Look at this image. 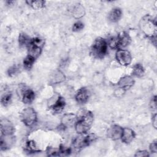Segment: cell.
Here are the masks:
<instances>
[{
  "label": "cell",
  "instance_id": "9",
  "mask_svg": "<svg viewBox=\"0 0 157 157\" xmlns=\"http://www.w3.org/2000/svg\"><path fill=\"white\" fill-rule=\"evenodd\" d=\"M0 128L1 135H11L15 131V128L12 123L6 118L1 120Z\"/></svg>",
  "mask_w": 157,
  "mask_h": 157
},
{
  "label": "cell",
  "instance_id": "28",
  "mask_svg": "<svg viewBox=\"0 0 157 157\" xmlns=\"http://www.w3.org/2000/svg\"><path fill=\"white\" fill-rule=\"evenodd\" d=\"M44 44H45L44 39H43L40 37H38L31 39V40L30 42V44H32L33 45L37 46L40 48H42L43 46L44 45Z\"/></svg>",
  "mask_w": 157,
  "mask_h": 157
},
{
  "label": "cell",
  "instance_id": "36",
  "mask_svg": "<svg viewBox=\"0 0 157 157\" xmlns=\"http://www.w3.org/2000/svg\"><path fill=\"white\" fill-rule=\"evenodd\" d=\"M152 124L155 128H156V113H155L152 117Z\"/></svg>",
  "mask_w": 157,
  "mask_h": 157
},
{
  "label": "cell",
  "instance_id": "33",
  "mask_svg": "<svg viewBox=\"0 0 157 157\" xmlns=\"http://www.w3.org/2000/svg\"><path fill=\"white\" fill-rule=\"evenodd\" d=\"M149 148L151 153H157V141L156 140H155L150 144Z\"/></svg>",
  "mask_w": 157,
  "mask_h": 157
},
{
  "label": "cell",
  "instance_id": "7",
  "mask_svg": "<svg viewBox=\"0 0 157 157\" xmlns=\"http://www.w3.org/2000/svg\"><path fill=\"white\" fill-rule=\"evenodd\" d=\"M15 142V137L11 135H1L0 138V148L1 151L9 149L12 147Z\"/></svg>",
  "mask_w": 157,
  "mask_h": 157
},
{
  "label": "cell",
  "instance_id": "5",
  "mask_svg": "<svg viewBox=\"0 0 157 157\" xmlns=\"http://www.w3.org/2000/svg\"><path fill=\"white\" fill-rule=\"evenodd\" d=\"M21 121L28 127L33 126L37 121V114L31 107H27L22 110L20 114Z\"/></svg>",
  "mask_w": 157,
  "mask_h": 157
},
{
  "label": "cell",
  "instance_id": "22",
  "mask_svg": "<svg viewBox=\"0 0 157 157\" xmlns=\"http://www.w3.org/2000/svg\"><path fill=\"white\" fill-rule=\"evenodd\" d=\"M132 74L136 77H141L144 75L145 70L144 66L141 64H136L133 66L132 68Z\"/></svg>",
  "mask_w": 157,
  "mask_h": 157
},
{
  "label": "cell",
  "instance_id": "10",
  "mask_svg": "<svg viewBox=\"0 0 157 157\" xmlns=\"http://www.w3.org/2000/svg\"><path fill=\"white\" fill-rule=\"evenodd\" d=\"M123 132V128L117 124L111 126L107 130V136L112 140H118L121 139Z\"/></svg>",
  "mask_w": 157,
  "mask_h": 157
},
{
  "label": "cell",
  "instance_id": "17",
  "mask_svg": "<svg viewBox=\"0 0 157 157\" xmlns=\"http://www.w3.org/2000/svg\"><path fill=\"white\" fill-rule=\"evenodd\" d=\"M22 93V101L24 104H29L33 102L35 98V94L32 90L25 89Z\"/></svg>",
  "mask_w": 157,
  "mask_h": 157
},
{
  "label": "cell",
  "instance_id": "21",
  "mask_svg": "<svg viewBox=\"0 0 157 157\" xmlns=\"http://www.w3.org/2000/svg\"><path fill=\"white\" fill-rule=\"evenodd\" d=\"M31 39L25 33H20L18 37L19 44L21 47H28L30 44Z\"/></svg>",
  "mask_w": 157,
  "mask_h": 157
},
{
  "label": "cell",
  "instance_id": "25",
  "mask_svg": "<svg viewBox=\"0 0 157 157\" xmlns=\"http://www.w3.org/2000/svg\"><path fill=\"white\" fill-rule=\"evenodd\" d=\"M35 58H33V56L28 55L23 60V66L24 67L27 69V70H29L31 69V67H33L34 61H35Z\"/></svg>",
  "mask_w": 157,
  "mask_h": 157
},
{
  "label": "cell",
  "instance_id": "24",
  "mask_svg": "<svg viewBox=\"0 0 157 157\" xmlns=\"http://www.w3.org/2000/svg\"><path fill=\"white\" fill-rule=\"evenodd\" d=\"M26 150L29 153H35L40 151L39 149L37 148L35 142L34 140H28L26 143L25 145Z\"/></svg>",
  "mask_w": 157,
  "mask_h": 157
},
{
  "label": "cell",
  "instance_id": "11",
  "mask_svg": "<svg viewBox=\"0 0 157 157\" xmlns=\"http://www.w3.org/2000/svg\"><path fill=\"white\" fill-rule=\"evenodd\" d=\"M135 81L134 78L129 75H126L121 77L118 82L119 88L123 91H126L131 88L134 84Z\"/></svg>",
  "mask_w": 157,
  "mask_h": 157
},
{
  "label": "cell",
  "instance_id": "31",
  "mask_svg": "<svg viewBox=\"0 0 157 157\" xmlns=\"http://www.w3.org/2000/svg\"><path fill=\"white\" fill-rule=\"evenodd\" d=\"M84 28V25L81 21H77L72 26V31L74 32L79 31Z\"/></svg>",
  "mask_w": 157,
  "mask_h": 157
},
{
  "label": "cell",
  "instance_id": "29",
  "mask_svg": "<svg viewBox=\"0 0 157 157\" xmlns=\"http://www.w3.org/2000/svg\"><path fill=\"white\" fill-rule=\"evenodd\" d=\"M47 154L49 156H60L59 149H56L50 147H47Z\"/></svg>",
  "mask_w": 157,
  "mask_h": 157
},
{
  "label": "cell",
  "instance_id": "35",
  "mask_svg": "<svg viewBox=\"0 0 157 157\" xmlns=\"http://www.w3.org/2000/svg\"><path fill=\"white\" fill-rule=\"evenodd\" d=\"M150 107L153 110L156 109V96H154L150 102Z\"/></svg>",
  "mask_w": 157,
  "mask_h": 157
},
{
  "label": "cell",
  "instance_id": "4",
  "mask_svg": "<svg viewBox=\"0 0 157 157\" xmlns=\"http://www.w3.org/2000/svg\"><path fill=\"white\" fill-rule=\"evenodd\" d=\"M98 139V136L96 134L91 133L89 134L86 136H79L76 137L73 142L72 146L77 151L80 150L81 149L88 146L92 142H94Z\"/></svg>",
  "mask_w": 157,
  "mask_h": 157
},
{
  "label": "cell",
  "instance_id": "19",
  "mask_svg": "<svg viewBox=\"0 0 157 157\" xmlns=\"http://www.w3.org/2000/svg\"><path fill=\"white\" fill-rule=\"evenodd\" d=\"M85 9L80 4H76L72 10L73 17L75 18H80L85 15Z\"/></svg>",
  "mask_w": 157,
  "mask_h": 157
},
{
  "label": "cell",
  "instance_id": "8",
  "mask_svg": "<svg viewBox=\"0 0 157 157\" xmlns=\"http://www.w3.org/2000/svg\"><path fill=\"white\" fill-rule=\"evenodd\" d=\"M117 49H122L127 47L131 42V37L129 34L125 31L120 32L117 37Z\"/></svg>",
  "mask_w": 157,
  "mask_h": 157
},
{
  "label": "cell",
  "instance_id": "23",
  "mask_svg": "<svg viewBox=\"0 0 157 157\" xmlns=\"http://www.w3.org/2000/svg\"><path fill=\"white\" fill-rule=\"evenodd\" d=\"M26 2L30 6H31L33 9L36 10H39L44 7L45 1L42 0H37V1H26Z\"/></svg>",
  "mask_w": 157,
  "mask_h": 157
},
{
  "label": "cell",
  "instance_id": "6",
  "mask_svg": "<svg viewBox=\"0 0 157 157\" xmlns=\"http://www.w3.org/2000/svg\"><path fill=\"white\" fill-rule=\"evenodd\" d=\"M117 61L122 66H126L131 63L132 57L130 52L126 50L118 49L115 55Z\"/></svg>",
  "mask_w": 157,
  "mask_h": 157
},
{
  "label": "cell",
  "instance_id": "27",
  "mask_svg": "<svg viewBox=\"0 0 157 157\" xmlns=\"http://www.w3.org/2000/svg\"><path fill=\"white\" fill-rule=\"evenodd\" d=\"M20 68L17 65H13L7 70V74L10 77H13L17 75L20 72Z\"/></svg>",
  "mask_w": 157,
  "mask_h": 157
},
{
  "label": "cell",
  "instance_id": "12",
  "mask_svg": "<svg viewBox=\"0 0 157 157\" xmlns=\"http://www.w3.org/2000/svg\"><path fill=\"white\" fill-rule=\"evenodd\" d=\"M77 120V116L72 113L64 114L61 121V124L63 128H67L75 124Z\"/></svg>",
  "mask_w": 157,
  "mask_h": 157
},
{
  "label": "cell",
  "instance_id": "20",
  "mask_svg": "<svg viewBox=\"0 0 157 157\" xmlns=\"http://www.w3.org/2000/svg\"><path fill=\"white\" fill-rule=\"evenodd\" d=\"M28 52L29 55L36 59L37 57L40 56L42 52V48L38 47L32 44H29V46L28 47Z\"/></svg>",
  "mask_w": 157,
  "mask_h": 157
},
{
  "label": "cell",
  "instance_id": "18",
  "mask_svg": "<svg viewBox=\"0 0 157 157\" xmlns=\"http://www.w3.org/2000/svg\"><path fill=\"white\" fill-rule=\"evenodd\" d=\"M122 15L121 10L120 8L113 9L108 15V19L112 23L117 22L120 20Z\"/></svg>",
  "mask_w": 157,
  "mask_h": 157
},
{
  "label": "cell",
  "instance_id": "15",
  "mask_svg": "<svg viewBox=\"0 0 157 157\" xmlns=\"http://www.w3.org/2000/svg\"><path fill=\"white\" fill-rule=\"evenodd\" d=\"M64 74L59 70L53 71L50 76V83L51 84H58L65 80Z\"/></svg>",
  "mask_w": 157,
  "mask_h": 157
},
{
  "label": "cell",
  "instance_id": "30",
  "mask_svg": "<svg viewBox=\"0 0 157 157\" xmlns=\"http://www.w3.org/2000/svg\"><path fill=\"white\" fill-rule=\"evenodd\" d=\"M59 150L60 155H64V156L69 155L71 152V149L70 148L65 147L64 145H60L59 148Z\"/></svg>",
  "mask_w": 157,
  "mask_h": 157
},
{
  "label": "cell",
  "instance_id": "32",
  "mask_svg": "<svg viewBox=\"0 0 157 157\" xmlns=\"http://www.w3.org/2000/svg\"><path fill=\"white\" fill-rule=\"evenodd\" d=\"M110 47L112 48H117V37H112L109 39L108 41V44Z\"/></svg>",
  "mask_w": 157,
  "mask_h": 157
},
{
  "label": "cell",
  "instance_id": "2",
  "mask_svg": "<svg viewBox=\"0 0 157 157\" xmlns=\"http://www.w3.org/2000/svg\"><path fill=\"white\" fill-rule=\"evenodd\" d=\"M139 26L141 31L151 39L156 37V21L150 15H146L143 17L140 22Z\"/></svg>",
  "mask_w": 157,
  "mask_h": 157
},
{
  "label": "cell",
  "instance_id": "16",
  "mask_svg": "<svg viewBox=\"0 0 157 157\" xmlns=\"http://www.w3.org/2000/svg\"><path fill=\"white\" fill-rule=\"evenodd\" d=\"M66 102L64 99L61 96H58L55 103L51 106V109L53 112L60 113L64 109Z\"/></svg>",
  "mask_w": 157,
  "mask_h": 157
},
{
  "label": "cell",
  "instance_id": "34",
  "mask_svg": "<svg viewBox=\"0 0 157 157\" xmlns=\"http://www.w3.org/2000/svg\"><path fill=\"white\" fill-rule=\"evenodd\" d=\"M149 153L146 150H139L137 152H136V154L134 155V156H138V157H142V156H148Z\"/></svg>",
  "mask_w": 157,
  "mask_h": 157
},
{
  "label": "cell",
  "instance_id": "1",
  "mask_svg": "<svg viewBox=\"0 0 157 157\" xmlns=\"http://www.w3.org/2000/svg\"><path fill=\"white\" fill-rule=\"evenodd\" d=\"M77 116L74 124L75 131L79 134H86L90 129L93 121V114L88 110H80Z\"/></svg>",
  "mask_w": 157,
  "mask_h": 157
},
{
  "label": "cell",
  "instance_id": "3",
  "mask_svg": "<svg viewBox=\"0 0 157 157\" xmlns=\"http://www.w3.org/2000/svg\"><path fill=\"white\" fill-rule=\"evenodd\" d=\"M107 42L102 37H97L91 47V54L96 58H102L107 52Z\"/></svg>",
  "mask_w": 157,
  "mask_h": 157
},
{
  "label": "cell",
  "instance_id": "14",
  "mask_svg": "<svg viewBox=\"0 0 157 157\" xmlns=\"http://www.w3.org/2000/svg\"><path fill=\"white\" fill-rule=\"evenodd\" d=\"M88 92L86 88L82 87L80 88L76 94H75V100L78 104H85L88 100Z\"/></svg>",
  "mask_w": 157,
  "mask_h": 157
},
{
  "label": "cell",
  "instance_id": "13",
  "mask_svg": "<svg viewBox=\"0 0 157 157\" xmlns=\"http://www.w3.org/2000/svg\"><path fill=\"white\" fill-rule=\"evenodd\" d=\"M136 134L134 131L129 128H123V132L121 134V140L124 144L131 143L135 138Z\"/></svg>",
  "mask_w": 157,
  "mask_h": 157
},
{
  "label": "cell",
  "instance_id": "26",
  "mask_svg": "<svg viewBox=\"0 0 157 157\" xmlns=\"http://www.w3.org/2000/svg\"><path fill=\"white\" fill-rule=\"evenodd\" d=\"M12 100V94L10 93H6L4 94L1 98V104L6 107L11 102Z\"/></svg>",
  "mask_w": 157,
  "mask_h": 157
}]
</instances>
